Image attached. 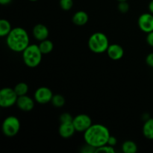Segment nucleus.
<instances>
[{"mask_svg":"<svg viewBox=\"0 0 153 153\" xmlns=\"http://www.w3.org/2000/svg\"><path fill=\"white\" fill-rule=\"evenodd\" d=\"M81 152L84 153H93L96 152V148L93 147V146H90V145L87 144L85 146H82V149H81Z\"/></svg>","mask_w":153,"mask_h":153,"instance_id":"393cba45","label":"nucleus"},{"mask_svg":"<svg viewBox=\"0 0 153 153\" xmlns=\"http://www.w3.org/2000/svg\"><path fill=\"white\" fill-rule=\"evenodd\" d=\"M76 129L73 123H61L58 128V133L63 138H70L76 132Z\"/></svg>","mask_w":153,"mask_h":153,"instance_id":"ddd939ff","label":"nucleus"},{"mask_svg":"<svg viewBox=\"0 0 153 153\" xmlns=\"http://www.w3.org/2000/svg\"><path fill=\"white\" fill-rule=\"evenodd\" d=\"M18 96L14 89L4 88L0 91V106L4 108H10L16 105Z\"/></svg>","mask_w":153,"mask_h":153,"instance_id":"423d86ee","label":"nucleus"},{"mask_svg":"<svg viewBox=\"0 0 153 153\" xmlns=\"http://www.w3.org/2000/svg\"><path fill=\"white\" fill-rule=\"evenodd\" d=\"M11 30V25L8 20L5 19H1L0 20V37H7Z\"/></svg>","mask_w":153,"mask_h":153,"instance_id":"dca6fc26","label":"nucleus"},{"mask_svg":"<svg viewBox=\"0 0 153 153\" xmlns=\"http://www.w3.org/2000/svg\"><path fill=\"white\" fill-rule=\"evenodd\" d=\"M122 151L124 153H135L137 152V146L132 140H126L123 143Z\"/></svg>","mask_w":153,"mask_h":153,"instance_id":"a211bd4d","label":"nucleus"},{"mask_svg":"<svg viewBox=\"0 0 153 153\" xmlns=\"http://www.w3.org/2000/svg\"><path fill=\"white\" fill-rule=\"evenodd\" d=\"M96 152H106V153H115V151L114 146H110L108 144H105L104 146H102L100 147H98L96 149Z\"/></svg>","mask_w":153,"mask_h":153,"instance_id":"4be33fe9","label":"nucleus"},{"mask_svg":"<svg viewBox=\"0 0 153 153\" xmlns=\"http://www.w3.org/2000/svg\"><path fill=\"white\" fill-rule=\"evenodd\" d=\"M40 51L43 53V55H46L49 54L51 52H52L54 49V44L51 40L46 39L44 40L40 41V44L38 45Z\"/></svg>","mask_w":153,"mask_h":153,"instance_id":"f3484780","label":"nucleus"},{"mask_svg":"<svg viewBox=\"0 0 153 153\" xmlns=\"http://www.w3.org/2000/svg\"><path fill=\"white\" fill-rule=\"evenodd\" d=\"M117 8L120 12L123 13H126L129 10V4L127 2V1H119V4L117 5Z\"/></svg>","mask_w":153,"mask_h":153,"instance_id":"b1692460","label":"nucleus"},{"mask_svg":"<svg viewBox=\"0 0 153 153\" xmlns=\"http://www.w3.org/2000/svg\"><path fill=\"white\" fill-rule=\"evenodd\" d=\"M2 132L6 137H12L16 136L20 129L19 120L15 116H8L4 120L1 125Z\"/></svg>","mask_w":153,"mask_h":153,"instance_id":"39448f33","label":"nucleus"},{"mask_svg":"<svg viewBox=\"0 0 153 153\" xmlns=\"http://www.w3.org/2000/svg\"><path fill=\"white\" fill-rule=\"evenodd\" d=\"M59 120L61 123H73V117L72 115L69 113H63L60 115Z\"/></svg>","mask_w":153,"mask_h":153,"instance_id":"5701e85b","label":"nucleus"},{"mask_svg":"<svg viewBox=\"0 0 153 153\" xmlns=\"http://www.w3.org/2000/svg\"><path fill=\"white\" fill-rule=\"evenodd\" d=\"M51 102H52V105L55 107L61 108L65 104V99L61 94H55L52 97Z\"/></svg>","mask_w":153,"mask_h":153,"instance_id":"aec40b11","label":"nucleus"},{"mask_svg":"<svg viewBox=\"0 0 153 153\" xmlns=\"http://www.w3.org/2000/svg\"><path fill=\"white\" fill-rule=\"evenodd\" d=\"M142 131L146 138L153 140V118H149L145 121Z\"/></svg>","mask_w":153,"mask_h":153,"instance_id":"2eb2a0df","label":"nucleus"},{"mask_svg":"<svg viewBox=\"0 0 153 153\" xmlns=\"http://www.w3.org/2000/svg\"><path fill=\"white\" fill-rule=\"evenodd\" d=\"M12 1V0H0V4L1 5H7V4H10Z\"/></svg>","mask_w":153,"mask_h":153,"instance_id":"c756f323","label":"nucleus"},{"mask_svg":"<svg viewBox=\"0 0 153 153\" xmlns=\"http://www.w3.org/2000/svg\"><path fill=\"white\" fill-rule=\"evenodd\" d=\"M137 24L143 32L148 33L153 31V14L151 13H142L138 18Z\"/></svg>","mask_w":153,"mask_h":153,"instance_id":"1a4fd4ad","label":"nucleus"},{"mask_svg":"<svg viewBox=\"0 0 153 153\" xmlns=\"http://www.w3.org/2000/svg\"><path fill=\"white\" fill-rule=\"evenodd\" d=\"M110 136V131L105 126L96 123L92 124L84 132V140L85 143L97 149L107 144Z\"/></svg>","mask_w":153,"mask_h":153,"instance_id":"f257e3e1","label":"nucleus"},{"mask_svg":"<svg viewBox=\"0 0 153 153\" xmlns=\"http://www.w3.org/2000/svg\"><path fill=\"white\" fill-rule=\"evenodd\" d=\"M109 45L110 44L107 35L102 32L94 33L88 40V47L90 50L96 54H101L107 52Z\"/></svg>","mask_w":153,"mask_h":153,"instance_id":"20e7f679","label":"nucleus"},{"mask_svg":"<svg viewBox=\"0 0 153 153\" xmlns=\"http://www.w3.org/2000/svg\"><path fill=\"white\" fill-rule=\"evenodd\" d=\"M118 1H128V0H117Z\"/></svg>","mask_w":153,"mask_h":153,"instance_id":"7c9ffc66","label":"nucleus"},{"mask_svg":"<svg viewBox=\"0 0 153 153\" xmlns=\"http://www.w3.org/2000/svg\"><path fill=\"white\" fill-rule=\"evenodd\" d=\"M34 99L33 100L32 98L29 97L27 95L21 96L18 97L17 101H16V106L19 110L22 111H31L34 108Z\"/></svg>","mask_w":153,"mask_h":153,"instance_id":"9d476101","label":"nucleus"},{"mask_svg":"<svg viewBox=\"0 0 153 153\" xmlns=\"http://www.w3.org/2000/svg\"><path fill=\"white\" fill-rule=\"evenodd\" d=\"M73 124L76 131L85 132L92 125V120L88 114H81L73 117Z\"/></svg>","mask_w":153,"mask_h":153,"instance_id":"0eeeda50","label":"nucleus"},{"mask_svg":"<svg viewBox=\"0 0 153 153\" xmlns=\"http://www.w3.org/2000/svg\"><path fill=\"white\" fill-rule=\"evenodd\" d=\"M88 20H89L88 14L84 10H79V11L76 12L72 18V21L73 23L79 26L85 25L88 22Z\"/></svg>","mask_w":153,"mask_h":153,"instance_id":"4468645a","label":"nucleus"},{"mask_svg":"<svg viewBox=\"0 0 153 153\" xmlns=\"http://www.w3.org/2000/svg\"><path fill=\"white\" fill-rule=\"evenodd\" d=\"M28 1H37L38 0H28Z\"/></svg>","mask_w":153,"mask_h":153,"instance_id":"2f4dec72","label":"nucleus"},{"mask_svg":"<svg viewBox=\"0 0 153 153\" xmlns=\"http://www.w3.org/2000/svg\"><path fill=\"white\" fill-rule=\"evenodd\" d=\"M117 140L116 137H115L114 136L111 135L110 137H109L108 140L107 144L110 145V146H115L117 145Z\"/></svg>","mask_w":153,"mask_h":153,"instance_id":"bb28decb","label":"nucleus"},{"mask_svg":"<svg viewBox=\"0 0 153 153\" xmlns=\"http://www.w3.org/2000/svg\"><path fill=\"white\" fill-rule=\"evenodd\" d=\"M108 56L113 61L120 60L124 55V49L120 45L114 43L109 45L107 49Z\"/></svg>","mask_w":153,"mask_h":153,"instance_id":"f8f14e48","label":"nucleus"},{"mask_svg":"<svg viewBox=\"0 0 153 153\" xmlns=\"http://www.w3.org/2000/svg\"><path fill=\"white\" fill-rule=\"evenodd\" d=\"M59 4L62 10L68 11L71 10L72 7H73V0H60Z\"/></svg>","mask_w":153,"mask_h":153,"instance_id":"412c9836","label":"nucleus"},{"mask_svg":"<svg viewBox=\"0 0 153 153\" xmlns=\"http://www.w3.org/2000/svg\"><path fill=\"white\" fill-rule=\"evenodd\" d=\"M54 94L47 87H40L35 91L34 99L39 104H46L51 102Z\"/></svg>","mask_w":153,"mask_h":153,"instance_id":"6e6552de","label":"nucleus"},{"mask_svg":"<svg viewBox=\"0 0 153 153\" xmlns=\"http://www.w3.org/2000/svg\"><path fill=\"white\" fill-rule=\"evenodd\" d=\"M146 63L149 67L153 68V52L149 53L146 58Z\"/></svg>","mask_w":153,"mask_h":153,"instance_id":"a878e982","label":"nucleus"},{"mask_svg":"<svg viewBox=\"0 0 153 153\" xmlns=\"http://www.w3.org/2000/svg\"><path fill=\"white\" fill-rule=\"evenodd\" d=\"M22 53L24 64L30 68L37 67L41 63L43 53L38 45L29 44Z\"/></svg>","mask_w":153,"mask_h":153,"instance_id":"7ed1b4c3","label":"nucleus"},{"mask_svg":"<svg viewBox=\"0 0 153 153\" xmlns=\"http://www.w3.org/2000/svg\"><path fill=\"white\" fill-rule=\"evenodd\" d=\"M146 42H147L148 45H149V46L153 47V31L147 34V36H146Z\"/></svg>","mask_w":153,"mask_h":153,"instance_id":"cd10ccee","label":"nucleus"},{"mask_svg":"<svg viewBox=\"0 0 153 153\" xmlns=\"http://www.w3.org/2000/svg\"><path fill=\"white\" fill-rule=\"evenodd\" d=\"M6 43L9 49L14 52H22L30 44V38L26 30L22 27L12 28L6 37Z\"/></svg>","mask_w":153,"mask_h":153,"instance_id":"f03ea898","label":"nucleus"},{"mask_svg":"<svg viewBox=\"0 0 153 153\" xmlns=\"http://www.w3.org/2000/svg\"><path fill=\"white\" fill-rule=\"evenodd\" d=\"M148 8H149V13H152V14H153V0H151L150 2L149 3V5H148Z\"/></svg>","mask_w":153,"mask_h":153,"instance_id":"c85d7f7f","label":"nucleus"},{"mask_svg":"<svg viewBox=\"0 0 153 153\" xmlns=\"http://www.w3.org/2000/svg\"><path fill=\"white\" fill-rule=\"evenodd\" d=\"M13 89L18 97H21V96L27 95V93L28 91V86L25 82H19L14 87Z\"/></svg>","mask_w":153,"mask_h":153,"instance_id":"6ab92c4d","label":"nucleus"},{"mask_svg":"<svg viewBox=\"0 0 153 153\" xmlns=\"http://www.w3.org/2000/svg\"><path fill=\"white\" fill-rule=\"evenodd\" d=\"M32 34L34 39L40 42L42 40L48 39L49 35V28L43 24H37L33 28Z\"/></svg>","mask_w":153,"mask_h":153,"instance_id":"9b49d317","label":"nucleus"}]
</instances>
